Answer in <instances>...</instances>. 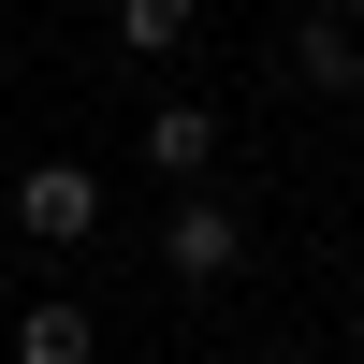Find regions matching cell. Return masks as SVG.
<instances>
[{"label": "cell", "instance_id": "3", "mask_svg": "<svg viewBox=\"0 0 364 364\" xmlns=\"http://www.w3.org/2000/svg\"><path fill=\"white\" fill-rule=\"evenodd\" d=\"M219 102H190V87H175V102H146V175H161V190H219Z\"/></svg>", "mask_w": 364, "mask_h": 364}, {"label": "cell", "instance_id": "1", "mask_svg": "<svg viewBox=\"0 0 364 364\" xmlns=\"http://www.w3.org/2000/svg\"><path fill=\"white\" fill-rule=\"evenodd\" d=\"M248 248H262V233H248V204L175 190V219H161V277H175V291H233V277H248Z\"/></svg>", "mask_w": 364, "mask_h": 364}, {"label": "cell", "instance_id": "6", "mask_svg": "<svg viewBox=\"0 0 364 364\" xmlns=\"http://www.w3.org/2000/svg\"><path fill=\"white\" fill-rule=\"evenodd\" d=\"M190 29H204V0H117V44L132 58H175Z\"/></svg>", "mask_w": 364, "mask_h": 364}, {"label": "cell", "instance_id": "8", "mask_svg": "<svg viewBox=\"0 0 364 364\" xmlns=\"http://www.w3.org/2000/svg\"><path fill=\"white\" fill-rule=\"evenodd\" d=\"M350 364H364V350H350Z\"/></svg>", "mask_w": 364, "mask_h": 364}, {"label": "cell", "instance_id": "4", "mask_svg": "<svg viewBox=\"0 0 364 364\" xmlns=\"http://www.w3.org/2000/svg\"><path fill=\"white\" fill-rule=\"evenodd\" d=\"M277 58H291V87H364V29L336 15V0H321V15H291Z\"/></svg>", "mask_w": 364, "mask_h": 364}, {"label": "cell", "instance_id": "5", "mask_svg": "<svg viewBox=\"0 0 364 364\" xmlns=\"http://www.w3.org/2000/svg\"><path fill=\"white\" fill-rule=\"evenodd\" d=\"M15 364H102V321H87L73 291H29L15 306Z\"/></svg>", "mask_w": 364, "mask_h": 364}, {"label": "cell", "instance_id": "7", "mask_svg": "<svg viewBox=\"0 0 364 364\" xmlns=\"http://www.w3.org/2000/svg\"><path fill=\"white\" fill-rule=\"evenodd\" d=\"M336 15H350V29H364V0H336Z\"/></svg>", "mask_w": 364, "mask_h": 364}, {"label": "cell", "instance_id": "2", "mask_svg": "<svg viewBox=\"0 0 364 364\" xmlns=\"http://www.w3.org/2000/svg\"><path fill=\"white\" fill-rule=\"evenodd\" d=\"M0 219H15L29 248H87V233H102V175L87 161H29L15 190H0Z\"/></svg>", "mask_w": 364, "mask_h": 364}]
</instances>
